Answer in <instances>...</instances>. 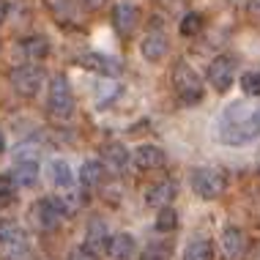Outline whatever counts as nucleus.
I'll list each match as a JSON object with an SVG mask.
<instances>
[{
	"label": "nucleus",
	"instance_id": "nucleus-1",
	"mask_svg": "<svg viewBox=\"0 0 260 260\" xmlns=\"http://www.w3.org/2000/svg\"><path fill=\"white\" fill-rule=\"evenodd\" d=\"M216 135L224 145H247L260 137V110L249 107L247 102H233L222 110Z\"/></svg>",
	"mask_w": 260,
	"mask_h": 260
},
{
	"label": "nucleus",
	"instance_id": "nucleus-2",
	"mask_svg": "<svg viewBox=\"0 0 260 260\" xmlns=\"http://www.w3.org/2000/svg\"><path fill=\"white\" fill-rule=\"evenodd\" d=\"M170 80H173V90L178 93V99L184 102V104H194V102H200L203 96H206L203 77L194 72V69L189 66L186 60H178V63H175Z\"/></svg>",
	"mask_w": 260,
	"mask_h": 260
},
{
	"label": "nucleus",
	"instance_id": "nucleus-3",
	"mask_svg": "<svg viewBox=\"0 0 260 260\" xmlns=\"http://www.w3.org/2000/svg\"><path fill=\"white\" fill-rule=\"evenodd\" d=\"M74 90L63 74H55L50 82V99H47V112L52 121H69L74 115Z\"/></svg>",
	"mask_w": 260,
	"mask_h": 260
},
{
	"label": "nucleus",
	"instance_id": "nucleus-4",
	"mask_svg": "<svg viewBox=\"0 0 260 260\" xmlns=\"http://www.w3.org/2000/svg\"><path fill=\"white\" fill-rule=\"evenodd\" d=\"M192 189L203 200H216L228 189V175L216 167H198L192 170Z\"/></svg>",
	"mask_w": 260,
	"mask_h": 260
},
{
	"label": "nucleus",
	"instance_id": "nucleus-5",
	"mask_svg": "<svg viewBox=\"0 0 260 260\" xmlns=\"http://www.w3.org/2000/svg\"><path fill=\"white\" fill-rule=\"evenodd\" d=\"M236 74H238V63L233 55H216L214 60L208 63V85L216 90V93H228L236 82Z\"/></svg>",
	"mask_w": 260,
	"mask_h": 260
},
{
	"label": "nucleus",
	"instance_id": "nucleus-6",
	"mask_svg": "<svg viewBox=\"0 0 260 260\" xmlns=\"http://www.w3.org/2000/svg\"><path fill=\"white\" fill-rule=\"evenodd\" d=\"M9 80H11V88L17 90L19 96L33 99V96L41 90V85H44V72H41L39 66H33V63H25V66L11 69Z\"/></svg>",
	"mask_w": 260,
	"mask_h": 260
},
{
	"label": "nucleus",
	"instance_id": "nucleus-7",
	"mask_svg": "<svg viewBox=\"0 0 260 260\" xmlns=\"http://www.w3.org/2000/svg\"><path fill=\"white\" fill-rule=\"evenodd\" d=\"M66 216L69 214H66V208H63L60 198H44V200H39L36 206H33V219H36V224L41 230L60 228Z\"/></svg>",
	"mask_w": 260,
	"mask_h": 260
},
{
	"label": "nucleus",
	"instance_id": "nucleus-8",
	"mask_svg": "<svg viewBox=\"0 0 260 260\" xmlns=\"http://www.w3.org/2000/svg\"><path fill=\"white\" fill-rule=\"evenodd\" d=\"M219 249H222V255L228 260H241V257H247L249 238H247V233H244L241 228L230 224V228H224L222 236H219Z\"/></svg>",
	"mask_w": 260,
	"mask_h": 260
},
{
	"label": "nucleus",
	"instance_id": "nucleus-9",
	"mask_svg": "<svg viewBox=\"0 0 260 260\" xmlns=\"http://www.w3.org/2000/svg\"><path fill=\"white\" fill-rule=\"evenodd\" d=\"M137 22H140V11H137L135 3H126L123 0V3H118L115 9H112V27H115V33L121 39L132 36Z\"/></svg>",
	"mask_w": 260,
	"mask_h": 260
},
{
	"label": "nucleus",
	"instance_id": "nucleus-10",
	"mask_svg": "<svg viewBox=\"0 0 260 260\" xmlns=\"http://www.w3.org/2000/svg\"><path fill=\"white\" fill-rule=\"evenodd\" d=\"M132 159H135V165H137V170H145V173H151V170H161L165 167V151L159 148V145H140V148L132 153Z\"/></svg>",
	"mask_w": 260,
	"mask_h": 260
},
{
	"label": "nucleus",
	"instance_id": "nucleus-11",
	"mask_svg": "<svg viewBox=\"0 0 260 260\" xmlns=\"http://www.w3.org/2000/svg\"><path fill=\"white\" fill-rule=\"evenodd\" d=\"M102 165H104V170L121 175L126 170V165H129V151H126V145L123 143H107L102 148Z\"/></svg>",
	"mask_w": 260,
	"mask_h": 260
},
{
	"label": "nucleus",
	"instance_id": "nucleus-12",
	"mask_svg": "<svg viewBox=\"0 0 260 260\" xmlns=\"http://www.w3.org/2000/svg\"><path fill=\"white\" fill-rule=\"evenodd\" d=\"M167 50H170V44H167V36L161 30H151L148 36L143 39V44H140V52H143L145 60L151 63H159L167 58Z\"/></svg>",
	"mask_w": 260,
	"mask_h": 260
},
{
	"label": "nucleus",
	"instance_id": "nucleus-13",
	"mask_svg": "<svg viewBox=\"0 0 260 260\" xmlns=\"http://www.w3.org/2000/svg\"><path fill=\"white\" fill-rule=\"evenodd\" d=\"M175 194H178L175 181H159V184L145 189V203L153 206V208H167V206H173Z\"/></svg>",
	"mask_w": 260,
	"mask_h": 260
},
{
	"label": "nucleus",
	"instance_id": "nucleus-14",
	"mask_svg": "<svg viewBox=\"0 0 260 260\" xmlns=\"http://www.w3.org/2000/svg\"><path fill=\"white\" fill-rule=\"evenodd\" d=\"M104 252H107L110 260H129L137 252V241H135V236H129V233H115V236L107 238Z\"/></svg>",
	"mask_w": 260,
	"mask_h": 260
},
{
	"label": "nucleus",
	"instance_id": "nucleus-15",
	"mask_svg": "<svg viewBox=\"0 0 260 260\" xmlns=\"http://www.w3.org/2000/svg\"><path fill=\"white\" fill-rule=\"evenodd\" d=\"M80 63H82V69H88V72H96V74H102V77H118V74H121V63L112 60V58H107V55H99V52L82 55Z\"/></svg>",
	"mask_w": 260,
	"mask_h": 260
},
{
	"label": "nucleus",
	"instance_id": "nucleus-16",
	"mask_svg": "<svg viewBox=\"0 0 260 260\" xmlns=\"http://www.w3.org/2000/svg\"><path fill=\"white\" fill-rule=\"evenodd\" d=\"M107 224H104V219H99V216H93V219L88 222V228H85V244L82 247H88L90 252H99L107 247Z\"/></svg>",
	"mask_w": 260,
	"mask_h": 260
},
{
	"label": "nucleus",
	"instance_id": "nucleus-17",
	"mask_svg": "<svg viewBox=\"0 0 260 260\" xmlns=\"http://www.w3.org/2000/svg\"><path fill=\"white\" fill-rule=\"evenodd\" d=\"M11 175L17 181V186H33L39 181V161L36 159H19Z\"/></svg>",
	"mask_w": 260,
	"mask_h": 260
},
{
	"label": "nucleus",
	"instance_id": "nucleus-18",
	"mask_svg": "<svg viewBox=\"0 0 260 260\" xmlns=\"http://www.w3.org/2000/svg\"><path fill=\"white\" fill-rule=\"evenodd\" d=\"M104 175H107V170H104V165L102 161H96V159H90L85 161V165L80 167V184L90 189V186H99L102 181H104Z\"/></svg>",
	"mask_w": 260,
	"mask_h": 260
},
{
	"label": "nucleus",
	"instance_id": "nucleus-19",
	"mask_svg": "<svg viewBox=\"0 0 260 260\" xmlns=\"http://www.w3.org/2000/svg\"><path fill=\"white\" fill-rule=\"evenodd\" d=\"M50 181L60 189H69L74 184V173H72V167H69V161H63V159L52 161L50 165Z\"/></svg>",
	"mask_w": 260,
	"mask_h": 260
},
{
	"label": "nucleus",
	"instance_id": "nucleus-20",
	"mask_svg": "<svg viewBox=\"0 0 260 260\" xmlns=\"http://www.w3.org/2000/svg\"><path fill=\"white\" fill-rule=\"evenodd\" d=\"M22 52L30 60H44L47 55H50V41H47L44 36H27L22 41Z\"/></svg>",
	"mask_w": 260,
	"mask_h": 260
},
{
	"label": "nucleus",
	"instance_id": "nucleus-21",
	"mask_svg": "<svg viewBox=\"0 0 260 260\" xmlns=\"http://www.w3.org/2000/svg\"><path fill=\"white\" fill-rule=\"evenodd\" d=\"M184 260H214V244L206 238H198L184 249Z\"/></svg>",
	"mask_w": 260,
	"mask_h": 260
},
{
	"label": "nucleus",
	"instance_id": "nucleus-22",
	"mask_svg": "<svg viewBox=\"0 0 260 260\" xmlns=\"http://www.w3.org/2000/svg\"><path fill=\"white\" fill-rule=\"evenodd\" d=\"M3 257L6 260H33V252H30V247H27V238L3 244Z\"/></svg>",
	"mask_w": 260,
	"mask_h": 260
},
{
	"label": "nucleus",
	"instance_id": "nucleus-23",
	"mask_svg": "<svg viewBox=\"0 0 260 260\" xmlns=\"http://www.w3.org/2000/svg\"><path fill=\"white\" fill-rule=\"evenodd\" d=\"M153 228H156L159 233H173V230L178 228V214H175V208L173 206L159 208V216H156V222H153Z\"/></svg>",
	"mask_w": 260,
	"mask_h": 260
},
{
	"label": "nucleus",
	"instance_id": "nucleus-24",
	"mask_svg": "<svg viewBox=\"0 0 260 260\" xmlns=\"http://www.w3.org/2000/svg\"><path fill=\"white\" fill-rule=\"evenodd\" d=\"M203 30V14L200 11H189L184 19H181V36L192 39Z\"/></svg>",
	"mask_w": 260,
	"mask_h": 260
},
{
	"label": "nucleus",
	"instance_id": "nucleus-25",
	"mask_svg": "<svg viewBox=\"0 0 260 260\" xmlns=\"http://www.w3.org/2000/svg\"><path fill=\"white\" fill-rule=\"evenodd\" d=\"M14 198H17V181H14V175H0V208L11 206Z\"/></svg>",
	"mask_w": 260,
	"mask_h": 260
},
{
	"label": "nucleus",
	"instance_id": "nucleus-26",
	"mask_svg": "<svg viewBox=\"0 0 260 260\" xmlns=\"http://www.w3.org/2000/svg\"><path fill=\"white\" fill-rule=\"evenodd\" d=\"M241 90L247 96H260V69H252V72L241 74Z\"/></svg>",
	"mask_w": 260,
	"mask_h": 260
},
{
	"label": "nucleus",
	"instance_id": "nucleus-27",
	"mask_svg": "<svg viewBox=\"0 0 260 260\" xmlns=\"http://www.w3.org/2000/svg\"><path fill=\"white\" fill-rule=\"evenodd\" d=\"M19 238H25V233H22V228H19V224H14L9 219H0V244L19 241Z\"/></svg>",
	"mask_w": 260,
	"mask_h": 260
},
{
	"label": "nucleus",
	"instance_id": "nucleus-28",
	"mask_svg": "<svg viewBox=\"0 0 260 260\" xmlns=\"http://www.w3.org/2000/svg\"><path fill=\"white\" fill-rule=\"evenodd\" d=\"M47 9L52 11L55 19H60V22H66L69 17H72V0H44Z\"/></svg>",
	"mask_w": 260,
	"mask_h": 260
},
{
	"label": "nucleus",
	"instance_id": "nucleus-29",
	"mask_svg": "<svg viewBox=\"0 0 260 260\" xmlns=\"http://www.w3.org/2000/svg\"><path fill=\"white\" fill-rule=\"evenodd\" d=\"M170 257V247H148V252L143 255V260H161Z\"/></svg>",
	"mask_w": 260,
	"mask_h": 260
},
{
	"label": "nucleus",
	"instance_id": "nucleus-30",
	"mask_svg": "<svg viewBox=\"0 0 260 260\" xmlns=\"http://www.w3.org/2000/svg\"><path fill=\"white\" fill-rule=\"evenodd\" d=\"M69 260H96V252H90L88 247H77L72 255H69Z\"/></svg>",
	"mask_w": 260,
	"mask_h": 260
},
{
	"label": "nucleus",
	"instance_id": "nucleus-31",
	"mask_svg": "<svg viewBox=\"0 0 260 260\" xmlns=\"http://www.w3.org/2000/svg\"><path fill=\"white\" fill-rule=\"evenodd\" d=\"M247 17L252 22H260V0H249L247 3Z\"/></svg>",
	"mask_w": 260,
	"mask_h": 260
},
{
	"label": "nucleus",
	"instance_id": "nucleus-32",
	"mask_svg": "<svg viewBox=\"0 0 260 260\" xmlns=\"http://www.w3.org/2000/svg\"><path fill=\"white\" fill-rule=\"evenodd\" d=\"M247 260H260V241H255V244L247 249Z\"/></svg>",
	"mask_w": 260,
	"mask_h": 260
},
{
	"label": "nucleus",
	"instance_id": "nucleus-33",
	"mask_svg": "<svg viewBox=\"0 0 260 260\" xmlns=\"http://www.w3.org/2000/svg\"><path fill=\"white\" fill-rule=\"evenodd\" d=\"M82 3H85L88 9H93V11H96V9H102V6L107 3V0H82Z\"/></svg>",
	"mask_w": 260,
	"mask_h": 260
},
{
	"label": "nucleus",
	"instance_id": "nucleus-34",
	"mask_svg": "<svg viewBox=\"0 0 260 260\" xmlns=\"http://www.w3.org/2000/svg\"><path fill=\"white\" fill-rule=\"evenodd\" d=\"M6 14H9V3H6V0H0V25L6 22Z\"/></svg>",
	"mask_w": 260,
	"mask_h": 260
},
{
	"label": "nucleus",
	"instance_id": "nucleus-35",
	"mask_svg": "<svg viewBox=\"0 0 260 260\" xmlns=\"http://www.w3.org/2000/svg\"><path fill=\"white\" fill-rule=\"evenodd\" d=\"M6 151V137H3V132H0V153Z\"/></svg>",
	"mask_w": 260,
	"mask_h": 260
},
{
	"label": "nucleus",
	"instance_id": "nucleus-36",
	"mask_svg": "<svg viewBox=\"0 0 260 260\" xmlns=\"http://www.w3.org/2000/svg\"><path fill=\"white\" fill-rule=\"evenodd\" d=\"M161 3H175V0H161Z\"/></svg>",
	"mask_w": 260,
	"mask_h": 260
},
{
	"label": "nucleus",
	"instance_id": "nucleus-37",
	"mask_svg": "<svg viewBox=\"0 0 260 260\" xmlns=\"http://www.w3.org/2000/svg\"><path fill=\"white\" fill-rule=\"evenodd\" d=\"M161 260H170V257H161Z\"/></svg>",
	"mask_w": 260,
	"mask_h": 260
},
{
	"label": "nucleus",
	"instance_id": "nucleus-38",
	"mask_svg": "<svg viewBox=\"0 0 260 260\" xmlns=\"http://www.w3.org/2000/svg\"><path fill=\"white\" fill-rule=\"evenodd\" d=\"M257 173H260V167H257Z\"/></svg>",
	"mask_w": 260,
	"mask_h": 260
}]
</instances>
